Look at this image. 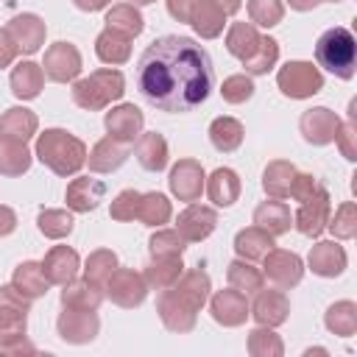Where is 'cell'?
Wrapping results in <instances>:
<instances>
[{
  "mask_svg": "<svg viewBox=\"0 0 357 357\" xmlns=\"http://www.w3.org/2000/svg\"><path fill=\"white\" fill-rule=\"evenodd\" d=\"M134 86L162 112H192L215 86L212 59L190 36H159L137 59Z\"/></svg>",
  "mask_w": 357,
  "mask_h": 357,
  "instance_id": "obj_1",
  "label": "cell"
},
{
  "mask_svg": "<svg viewBox=\"0 0 357 357\" xmlns=\"http://www.w3.org/2000/svg\"><path fill=\"white\" fill-rule=\"evenodd\" d=\"M36 159L56 176H75L86 165V145L64 128H45L36 137Z\"/></svg>",
  "mask_w": 357,
  "mask_h": 357,
  "instance_id": "obj_2",
  "label": "cell"
},
{
  "mask_svg": "<svg viewBox=\"0 0 357 357\" xmlns=\"http://www.w3.org/2000/svg\"><path fill=\"white\" fill-rule=\"evenodd\" d=\"M315 61L318 67L329 70L332 75L349 81L354 78V67H357V39L349 28H329L318 36L315 42Z\"/></svg>",
  "mask_w": 357,
  "mask_h": 357,
  "instance_id": "obj_3",
  "label": "cell"
},
{
  "mask_svg": "<svg viewBox=\"0 0 357 357\" xmlns=\"http://www.w3.org/2000/svg\"><path fill=\"white\" fill-rule=\"evenodd\" d=\"M123 92H126V78L120 70H112V67H100L73 84V100L86 112L106 109L112 100H120Z\"/></svg>",
  "mask_w": 357,
  "mask_h": 357,
  "instance_id": "obj_4",
  "label": "cell"
},
{
  "mask_svg": "<svg viewBox=\"0 0 357 357\" xmlns=\"http://www.w3.org/2000/svg\"><path fill=\"white\" fill-rule=\"evenodd\" d=\"M276 84H279L282 95H287L293 100H304L324 89V75L312 61H287L284 67H279Z\"/></svg>",
  "mask_w": 357,
  "mask_h": 357,
  "instance_id": "obj_5",
  "label": "cell"
},
{
  "mask_svg": "<svg viewBox=\"0 0 357 357\" xmlns=\"http://www.w3.org/2000/svg\"><path fill=\"white\" fill-rule=\"evenodd\" d=\"M103 293L112 298V304L117 307H139L148 296V282L142 273L131 271V268H114L112 276L103 282Z\"/></svg>",
  "mask_w": 357,
  "mask_h": 357,
  "instance_id": "obj_6",
  "label": "cell"
},
{
  "mask_svg": "<svg viewBox=\"0 0 357 357\" xmlns=\"http://www.w3.org/2000/svg\"><path fill=\"white\" fill-rule=\"evenodd\" d=\"M56 329H59V337L64 343H73V346H84V343H92L100 332V318L92 312V310H70L64 307L59 312V321H56Z\"/></svg>",
  "mask_w": 357,
  "mask_h": 357,
  "instance_id": "obj_7",
  "label": "cell"
},
{
  "mask_svg": "<svg viewBox=\"0 0 357 357\" xmlns=\"http://www.w3.org/2000/svg\"><path fill=\"white\" fill-rule=\"evenodd\" d=\"M42 73L56 81V84H67V81H75L78 73H81V53L75 45L70 42H56L45 50V61H42Z\"/></svg>",
  "mask_w": 357,
  "mask_h": 357,
  "instance_id": "obj_8",
  "label": "cell"
},
{
  "mask_svg": "<svg viewBox=\"0 0 357 357\" xmlns=\"http://www.w3.org/2000/svg\"><path fill=\"white\" fill-rule=\"evenodd\" d=\"M167 184H170V192L178 201H187V204L198 201L201 192H204V184H206V176H204L201 162H195V159H178L170 167Z\"/></svg>",
  "mask_w": 357,
  "mask_h": 357,
  "instance_id": "obj_9",
  "label": "cell"
},
{
  "mask_svg": "<svg viewBox=\"0 0 357 357\" xmlns=\"http://www.w3.org/2000/svg\"><path fill=\"white\" fill-rule=\"evenodd\" d=\"M265 265H262V273L276 284V287H296L304 276V262L298 254L293 251H284V248H271L265 257Z\"/></svg>",
  "mask_w": 357,
  "mask_h": 357,
  "instance_id": "obj_10",
  "label": "cell"
},
{
  "mask_svg": "<svg viewBox=\"0 0 357 357\" xmlns=\"http://www.w3.org/2000/svg\"><path fill=\"white\" fill-rule=\"evenodd\" d=\"M329 215H332L329 190H326V187H321L312 198L301 201V206H298V212H296L293 223H296V229H298L304 237H318V234L326 229Z\"/></svg>",
  "mask_w": 357,
  "mask_h": 357,
  "instance_id": "obj_11",
  "label": "cell"
},
{
  "mask_svg": "<svg viewBox=\"0 0 357 357\" xmlns=\"http://www.w3.org/2000/svg\"><path fill=\"white\" fill-rule=\"evenodd\" d=\"M6 33H8V39L14 42L17 53L31 56V53H36V50L45 45L47 25H45V20L36 17V14H17V17L6 25Z\"/></svg>",
  "mask_w": 357,
  "mask_h": 357,
  "instance_id": "obj_12",
  "label": "cell"
},
{
  "mask_svg": "<svg viewBox=\"0 0 357 357\" xmlns=\"http://www.w3.org/2000/svg\"><path fill=\"white\" fill-rule=\"evenodd\" d=\"M298 128H301V137L310 142V145H329L335 142L337 137V128H340V117L326 109V106H315V109H307L298 120Z\"/></svg>",
  "mask_w": 357,
  "mask_h": 357,
  "instance_id": "obj_13",
  "label": "cell"
},
{
  "mask_svg": "<svg viewBox=\"0 0 357 357\" xmlns=\"http://www.w3.org/2000/svg\"><path fill=\"white\" fill-rule=\"evenodd\" d=\"M218 226V212L212 206L204 204H190L184 212H178L176 218V231L187 240V243H201L206 240Z\"/></svg>",
  "mask_w": 357,
  "mask_h": 357,
  "instance_id": "obj_14",
  "label": "cell"
},
{
  "mask_svg": "<svg viewBox=\"0 0 357 357\" xmlns=\"http://www.w3.org/2000/svg\"><path fill=\"white\" fill-rule=\"evenodd\" d=\"M142 123H145V117L134 103H120L112 112H106V117H103V126H106L109 137H114L120 142H128V145L142 134Z\"/></svg>",
  "mask_w": 357,
  "mask_h": 357,
  "instance_id": "obj_15",
  "label": "cell"
},
{
  "mask_svg": "<svg viewBox=\"0 0 357 357\" xmlns=\"http://www.w3.org/2000/svg\"><path fill=\"white\" fill-rule=\"evenodd\" d=\"M209 312H212L215 324H220V326H243L248 318V301L234 287L218 290L209 301Z\"/></svg>",
  "mask_w": 357,
  "mask_h": 357,
  "instance_id": "obj_16",
  "label": "cell"
},
{
  "mask_svg": "<svg viewBox=\"0 0 357 357\" xmlns=\"http://www.w3.org/2000/svg\"><path fill=\"white\" fill-rule=\"evenodd\" d=\"M248 315H254L259 326H282L290 315V301L282 290H257V298L248 307Z\"/></svg>",
  "mask_w": 357,
  "mask_h": 357,
  "instance_id": "obj_17",
  "label": "cell"
},
{
  "mask_svg": "<svg viewBox=\"0 0 357 357\" xmlns=\"http://www.w3.org/2000/svg\"><path fill=\"white\" fill-rule=\"evenodd\" d=\"M156 312H159L162 324H165L170 332L184 335V332H192V329H195L198 312H195L190 304H184L173 290H162V296H159V301H156Z\"/></svg>",
  "mask_w": 357,
  "mask_h": 357,
  "instance_id": "obj_18",
  "label": "cell"
},
{
  "mask_svg": "<svg viewBox=\"0 0 357 357\" xmlns=\"http://www.w3.org/2000/svg\"><path fill=\"white\" fill-rule=\"evenodd\" d=\"M346 251L343 245H337L335 240H321L310 248V257H307V265L315 276H324V279H335L346 271Z\"/></svg>",
  "mask_w": 357,
  "mask_h": 357,
  "instance_id": "obj_19",
  "label": "cell"
},
{
  "mask_svg": "<svg viewBox=\"0 0 357 357\" xmlns=\"http://www.w3.org/2000/svg\"><path fill=\"white\" fill-rule=\"evenodd\" d=\"M78 268H81V259L70 245H53L42 259V271H45L47 282L50 284H61V287L75 279Z\"/></svg>",
  "mask_w": 357,
  "mask_h": 357,
  "instance_id": "obj_20",
  "label": "cell"
},
{
  "mask_svg": "<svg viewBox=\"0 0 357 357\" xmlns=\"http://www.w3.org/2000/svg\"><path fill=\"white\" fill-rule=\"evenodd\" d=\"M103 195H106L103 181L89 178V176H78V178H73L67 184L64 201H67V209L70 212H92V209H98V204L103 201Z\"/></svg>",
  "mask_w": 357,
  "mask_h": 357,
  "instance_id": "obj_21",
  "label": "cell"
},
{
  "mask_svg": "<svg viewBox=\"0 0 357 357\" xmlns=\"http://www.w3.org/2000/svg\"><path fill=\"white\" fill-rule=\"evenodd\" d=\"M128 159V142H120L114 137H103L92 145V151L86 153V165L92 173H112L117 167H123V162Z\"/></svg>",
  "mask_w": 357,
  "mask_h": 357,
  "instance_id": "obj_22",
  "label": "cell"
},
{
  "mask_svg": "<svg viewBox=\"0 0 357 357\" xmlns=\"http://www.w3.org/2000/svg\"><path fill=\"white\" fill-rule=\"evenodd\" d=\"M103 298H106L103 284H98V282L86 279V276L67 282L64 290H61V307H70V310H92V312H98Z\"/></svg>",
  "mask_w": 357,
  "mask_h": 357,
  "instance_id": "obj_23",
  "label": "cell"
},
{
  "mask_svg": "<svg viewBox=\"0 0 357 357\" xmlns=\"http://www.w3.org/2000/svg\"><path fill=\"white\" fill-rule=\"evenodd\" d=\"M254 226L265 229L271 237H279V234L290 231L293 215H290L287 204H282L279 198H271V201H262V204L254 209Z\"/></svg>",
  "mask_w": 357,
  "mask_h": 357,
  "instance_id": "obj_24",
  "label": "cell"
},
{
  "mask_svg": "<svg viewBox=\"0 0 357 357\" xmlns=\"http://www.w3.org/2000/svg\"><path fill=\"white\" fill-rule=\"evenodd\" d=\"M167 290H173L184 304H190L195 312L209 301V290H212V282H209V276L204 273V271H187V273H181V279L173 284V287H167Z\"/></svg>",
  "mask_w": 357,
  "mask_h": 357,
  "instance_id": "obj_25",
  "label": "cell"
},
{
  "mask_svg": "<svg viewBox=\"0 0 357 357\" xmlns=\"http://www.w3.org/2000/svg\"><path fill=\"white\" fill-rule=\"evenodd\" d=\"M8 84H11L14 98H20V100H33V98H39V92H42L45 73H42V67H39L36 61H20V64L11 70Z\"/></svg>",
  "mask_w": 357,
  "mask_h": 357,
  "instance_id": "obj_26",
  "label": "cell"
},
{
  "mask_svg": "<svg viewBox=\"0 0 357 357\" xmlns=\"http://www.w3.org/2000/svg\"><path fill=\"white\" fill-rule=\"evenodd\" d=\"M134 156L137 162L151 170V173H159L167 167V142L162 134L156 131H148V134H139L137 137V145H134Z\"/></svg>",
  "mask_w": 357,
  "mask_h": 357,
  "instance_id": "obj_27",
  "label": "cell"
},
{
  "mask_svg": "<svg viewBox=\"0 0 357 357\" xmlns=\"http://www.w3.org/2000/svg\"><path fill=\"white\" fill-rule=\"evenodd\" d=\"M206 195L215 206H231L240 198V176L231 167H218L206 178Z\"/></svg>",
  "mask_w": 357,
  "mask_h": 357,
  "instance_id": "obj_28",
  "label": "cell"
},
{
  "mask_svg": "<svg viewBox=\"0 0 357 357\" xmlns=\"http://www.w3.org/2000/svg\"><path fill=\"white\" fill-rule=\"evenodd\" d=\"M95 53L103 64H126L131 59V36L120 33V31H112V28H103L95 39Z\"/></svg>",
  "mask_w": 357,
  "mask_h": 357,
  "instance_id": "obj_29",
  "label": "cell"
},
{
  "mask_svg": "<svg viewBox=\"0 0 357 357\" xmlns=\"http://www.w3.org/2000/svg\"><path fill=\"white\" fill-rule=\"evenodd\" d=\"M184 273V262L181 257H151V262L145 265V282L153 290H167L173 287Z\"/></svg>",
  "mask_w": 357,
  "mask_h": 357,
  "instance_id": "obj_30",
  "label": "cell"
},
{
  "mask_svg": "<svg viewBox=\"0 0 357 357\" xmlns=\"http://www.w3.org/2000/svg\"><path fill=\"white\" fill-rule=\"evenodd\" d=\"M11 284H14L22 296H28L31 301L39 298V296H45L47 287H50V282H47V276H45V271H42V262H33V259H25V262H20V265L14 268Z\"/></svg>",
  "mask_w": 357,
  "mask_h": 357,
  "instance_id": "obj_31",
  "label": "cell"
},
{
  "mask_svg": "<svg viewBox=\"0 0 357 357\" xmlns=\"http://www.w3.org/2000/svg\"><path fill=\"white\" fill-rule=\"evenodd\" d=\"M36 128H39V120L25 106H11L0 117V137H11V139H20V142H28L36 134Z\"/></svg>",
  "mask_w": 357,
  "mask_h": 357,
  "instance_id": "obj_32",
  "label": "cell"
},
{
  "mask_svg": "<svg viewBox=\"0 0 357 357\" xmlns=\"http://www.w3.org/2000/svg\"><path fill=\"white\" fill-rule=\"evenodd\" d=\"M296 176V165L287 159H273L265 165L262 170V190L268 192V198H287L290 192V181Z\"/></svg>",
  "mask_w": 357,
  "mask_h": 357,
  "instance_id": "obj_33",
  "label": "cell"
},
{
  "mask_svg": "<svg viewBox=\"0 0 357 357\" xmlns=\"http://www.w3.org/2000/svg\"><path fill=\"white\" fill-rule=\"evenodd\" d=\"M271 248H273V237H271L265 229H259V226L240 229L237 237H234V251H237V257H240V259H248V262L262 259Z\"/></svg>",
  "mask_w": 357,
  "mask_h": 357,
  "instance_id": "obj_34",
  "label": "cell"
},
{
  "mask_svg": "<svg viewBox=\"0 0 357 357\" xmlns=\"http://www.w3.org/2000/svg\"><path fill=\"white\" fill-rule=\"evenodd\" d=\"M190 25L195 28V33L201 39H215L223 33V25H226V14L212 6L209 0H195V8H192V17H190Z\"/></svg>",
  "mask_w": 357,
  "mask_h": 357,
  "instance_id": "obj_35",
  "label": "cell"
},
{
  "mask_svg": "<svg viewBox=\"0 0 357 357\" xmlns=\"http://www.w3.org/2000/svg\"><path fill=\"white\" fill-rule=\"evenodd\" d=\"M31 151L25 142L11 139V137H0V173L3 176H22L31 167Z\"/></svg>",
  "mask_w": 357,
  "mask_h": 357,
  "instance_id": "obj_36",
  "label": "cell"
},
{
  "mask_svg": "<svg viewBox=\"0 0 357 357\" xmlns=\"http://www.w3.org/2000/svg\"><path fill=\"white\" fill-rule=\"evenodd\" d=\"M243 137H245L243 123L234 120V117H215V120L209 123V139H212V145H215L220 153L237 151V148L243 145Z\"/></svg>",
  "mask_w": 357,
  "mask_h": 357,
  "instance_id": "obj_37",
  "label": "cell"
},
{
  "mask_svg": "<svg viewBox=\"0 0 357 357\" xmlns=\"http://www.w3.org/2000/svg\"><path fill=\"white\" fill-rule=\"evenodd\" d=\"M259 31L254 22H231L229 33H226V50L231 56H237L240 61H245L257 47H259Z\"/></svg>",
  "mask_w": 357,
  "mask_h": 357,
  "instance_id": "obj_38",
  "label": "cell"
},
{
  "mask_svg": "<svg viewBox=\"0 0 357 357\" xmlns=\"http://www.w3.org/2000/svg\"><path fill=\"white\" fill-rule=\"evenodd\" d=\"M226 279H229V287L240 290L243 296H251V293L262 290V284H265V273H262L259 268H254L248 259H234V262H229Z\"/></svg>",
  "mask_w": 357,
  "mask_h": 357,
  "instance_id": "obj_39",
  "label": "cell"
},
{
  "mask_svg": "<svg viewBox=\"0 0 357 357\" xmlns=\"http://www.w3.org/2000/svg\"><path fill=\"white\" fill-rule=\"evenodd\" d=\"M106 28L120 31V33H126V36L134 39V36L142 33L145 20H142V14L137 11V6H131V3H117V6H112V8L106 11Z\"/></svg>",
  "mask_w": 357,
  "mask_h": 357,
  "instance_id": "obj_40",
  "label": "cell"
},
{
  "mask_svg": "<svg viewBox=\"0 0 357 357\" xmlns=\"http://www.w3.org/2000/svg\"><path fill=\"white\" fill-rule=\"evenodd\" d=\"M324 324L332 335L337 337H351L357 332V304L354 301H335L326 315H324Z\"/></svg>",
  "mask_w": 357,
  "mask_h": 357,
  "instance_id": "obj_41",
  "label": "cell"
},
{
  "mask_svg": "<svg viewBox=\"0 0 357 357\" xmlns=\"http://www.w3.org/2000/svg\"><path fill=\"white\" fill-rule=\"evenodd\" d=\"M276 61H279V42L273 36H262L259 47L243 61V67H245L248 75H265L276 67Z\"/></svg>",
  "mask_w": 357,
  "mask_h": 357,
  "instance_id": "obj_42",
  "label": "cell"
},
{
  "mask_svg": "<svg viewBox=\"0 0 357 357\" xmlns=\"http://www.w3.org/2000/svg\"><path fill=\"white\" fill-rule=\"evenodd\" d=\"M28 332V312L0 304V349L22 340Z\"/></svg>",
  "mask_w": 357,
  "mask_h": 357,
  "instance_id": "obj_43",
  "label": "cell"
},
{
  "mask_svg": "<svg viewBox=\"0 0 357 357\" xmlns=\"http://www.w3.org/2000/svg\"><path fill=\"white\" fill-rule=\"evenodd\" d=\"M170 215H173V206H170L167 195H162V192H145L142 195L137 220H142L145 226H162L170 220Z\"/></svg>",
  "mask_w": 357,
  "mask_h": 357,
  "instance_id": "obj_44",
  "label": "cell"
},
{
  "mask_svg": "<svg viewBox=\"0 0 357 357\" xmlns=\"http://www.w3.org/2000/svg\"><path fill=\"white\" fill-rule=\"evenodd\" d=\"M248 354L251 357H282L284 343L273 332V326H257L248 332Z\"/></svg>",
  "mask_w": 357,
  "mask_h": 357,
  "instance_id": "obj_45",
  "label": "cell"
},
{
  "mask_svg": "<svg viewBox=\"0 0 357 357\" xmlns=\"http://www.w3.org/2000/svg\"><path fill=\"white\" fill-rule=\"evenodd\" d=\"M36 226H39V231H42L45 237L61 240V237H67V234L73 231L75 220H73V215H70L67 209H42V212L36 215Z\"/></svg>",
  "mask_w": 357,
  "mask_h": 357,
  "instance_id": "obj_46",
  "label": "cell"
},
{
  "mask_svg": "<svg viewBox=\"0 0 357 357\" xmlns=\"http://www.w3.org/2000/svg\"><path fill=\"white\" fill-rule=\"evenodd\" d=\"M326 229H329L337 240H351V237L357 234V206H354V201H343V204L335 209V215H329Z\"/></svg>",
  "mask_w": 357,
  "mask_h": 357,
  "instance_id": "obj_47",
  "label": "cell"
},
{
  "mask_svg": "<svg viewBox=\"0 0 357 357\" xmlns=\"http://www.w3.org/2000/svg\"><path fill=\"white\" fill-rule=\"evenodd\" d=\"M114 268H117V254L109 251V248H98V251H92V254L86 257V262H84V276L92 279V282H98V284H103V282L112 276Z\"/></svg>",
  "mask_w": 357,
  "mask_h": 357,
  "instance_id": "obj_48",
  "label": "cell"
},
{
  "mask_svg": "<svg viewBox=\"0 0 357 357\" xmlns=\"http://www.w3.org/2000/svg\"><path fill=\"white\" fill-rule=\"evenodd\" d=\"M148 248H151V257H181V251L187 248V240L176 229H159L148 240Z\"/></svg>",
  "mask_w": 357,
  "mask_h": 357,
  "instance_id": "obj_49",
  "label": "cell"
},
{
  "mask_svg": "<svg viewBox=\"0 0 357 357\" xmlns=\"http://www.w3.org/2000/svg\"><path fill=\"white\" fill-rule=\"evenodd\" d=\"M248 17L254 25L273 28L284 17V3L282 0H248Z\"/></svg>",
  "mask_w": 357,
  "mask_h": 357,
  "instance_id": "obj_50",
  "label": "cell"
},
{
  "mask_svg": "<svg viewBox=\"0 0 357 357\" xmlns=\"http://www.w3.org/2000/svg\"><path fill=\"white\" fill-rule=\"evenodd\" d=\"M354 114H357V100L349 103V120L346 123L340 120V128H337V137H335V142L340 145V153L349 162L357 159V123H354Z\"/></svg>",
  "mask_w": 357,
  "mask_h": 357,
  "instance_id": "obj_51",
  "label": "cell"
},
{
  "mask_svg": "<svg viewBox=\"0 0 357 357\" xmlns=\"http://www.w3.org/2000/svg\"><path fill=\"white\" fill-rule=\"evenodd\" d=\"M139 201H142V192H137V190H123V192H117V198H114L112 206H109L112 220H120V223L134 220L137 212H139Z\"/></svg>",
  "mask_w": 357,
  "mask_h": 357,
  "instance_id": "obj_52",
  "label": "cell"
},
{
  "mask_svg": "<svg viewBox=\"0 0 357 357\" xmlns=\"http://www.w3.org/2000/svg\"><path fill=\"white\" fill-rule=\"evenodd\" d=\"M220 95H223L226 103H245V100H251V95H254L251 75H229L223 81V86H220Z\"/></svg>",
  "mask_w": 357,
  "mask_h": 357,
  "instance_id": "obj_53",
  "label": "cell"
},
{
  "mask_svg": "<svg viewBox=\"0 0 357 357\" xmlns=\"http://www.w3.org/2000/svg\"><path fill=\"white\" fill-rule=\"evenodd\" d=\"M321 187H324V184H321L312 173H298V170H296V176H293V181H290V192H287V195H290L293 201H298V204H301V201L312 198Z\"/></svg>",
  "mask_w": 357,
  "mask_h": 357,
  "instance_id": "obj_54",
  "label": "cell"
},
{
  "mask_svg": "<svg viewBox=\"0 0 357 357\" xmlns=\"http://www.w3.org/2000/svg\"><path fill=\"white\" fill-rule=\"evenodd\" d=\"M0 304H3V307H17V310L31 312V298L22 296L14 284H0Z\"/></svg>",
  "mask_w": 357,
  "mask_h": 357,
  "instance_id": "obj_55",
  "label": "cell"
},
{
  "mask_svg": "<svg viewBox=\"0 0 357 357\" xmlns=\"http://www.w3.org/2000/svg\"><path fill=\"white\" fill-rule=\"evenodd\" d=\"M192 8H195V0H167V14L176 22H190Z\"/></svg>",
  "mask_w": 357,
  "mask_h": 357,
  "instance_id": "obj_56",
  "label": "cell"
},
{
  "mask_svg": "<svg viewBox=\"0 0 357 357\" xmlns=\"http://www.w3.org/2000/svg\"><path fill=\"white\" fill-rule=\"evenodd\" d=\"M14 56H17V47H14V42L8 39L6 28H0V70L8 67V64L14 61Z\"/></svg>",
  "mask_w": 357,
  "mask_h": 357,
  "instance_id": "obj_57",
  "label": "cell"
},
{
  "mask_svg": "<svg viewBox=\"0 0 357 357\" xmlns=\"http://www.w3.org/2000/svg\"><path fill=\"white\" fill-rule=\"evenodd\" d=\"M14 229H17V215H14V209L6 206V204H0V237L11 234Z\"/></svg>",
  "mask_w": 357,
  "mask_h": 357,
  "instance_id": "obj_58",
  "label": "cell"
},
{
  "mask_svg": "<svg viewBox=\"0 0 357 357\" xmlns=\"http://www.w3.org/2000/svg\"><path fill=\"white\" fill-rule=\"evenodd\" d=\"M33 351H36L33 343H28L25 337L17 340V343H11V346H3V349H0V354H33Z\"/></svg>",
  "mask_w": 357,
  "mask_h": 357,
  "instance_id": "obj_59",
  "label": "cell"
},
{
  "mask_svg": "<svg viewBox=\"0 0 357 357\" xmlns=\"http://www.w3.org/2000/svg\"><path fill=\"white\" fill-rule=\"evenodd\" d=\"M81 11H100V8H106L112 0H73Z\"/></svg>",
  "mask_w": 357,
  "mask_h": 357,
  "instance_id": "obj_60",
  "label": "cell"
},
{
  "mask_svg": "<svg viewBox=\"0 0 357 357\" xmlns=\"http://www.w3.org/2000/svg\"><path fill=\"white\" fill-rule=\"evenodd\" d=\"M209 3H212V6H218V8H220L226 17L240 11V0H209Z\"/></svg>",
  "mask_w": 357,
  "mask_h": 357,
  "instance_id": "obj_61",
  "label": "cell"
},
{
  "mask_svg": "<svg viewBox=\"0 0 357 357\" xmlns=\"http://www.w3.org/2000/svg\"><path fill=\"white\" fill-rule=\"evenodd\" d=\"M290 3V8H296V11H312L321 0H287Z\"/></svg>",
  "mask_w": 357,
  "mask_h": 357,
  "instance_id": "obj_62",
  "label": "cell"
},
{
  "mask_svg": "<svg viewBox=\"0 0 357 357\" xmlns=\"http://www.w3.org/2000/svg\"><path fill=\"white\" fill-rule=\"evenodd\" d=\"M131 6H151V3H156V0H128Z\"/></svg>",
  "mask_w": 357,
  "mask_h": 357,
  "instance_id": "obj_63",
  "label": "cell"
},
{
  "mask_svg": "<svg viewBox=\"0 0 357 357\" xmlns=\"http://www.w3.org/2000/svg\"><path fill=\"white\" fill-rule=\"evenodd\" d=\"M326 3H340V0H326Z\"/></svg>",
  "mask_w": 357,
  "mask_h": 357,
  "instance_id": "obj_64",
  "label": "cell"
}]
</instances>
